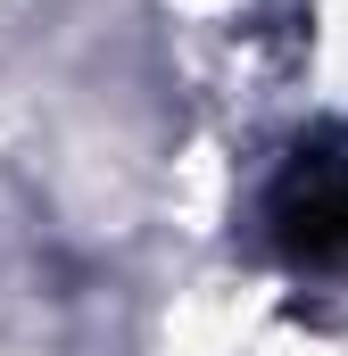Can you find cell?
<instances>
[{
    "label": "cell",
    "instance_id": "1",
    "mask_svg": "<svg viewBox=\"0 0 348 356\" xmlns=\"http://www.w3.org/2000/svg\"><path fill=\"white\" fill-rule=\"evenodd\" d=\"M282 241L299 257H348V182H315L282 199Z\"/></svg>",
    "mask_w": 348,
    "mask_h": 356
}]
</instances>
